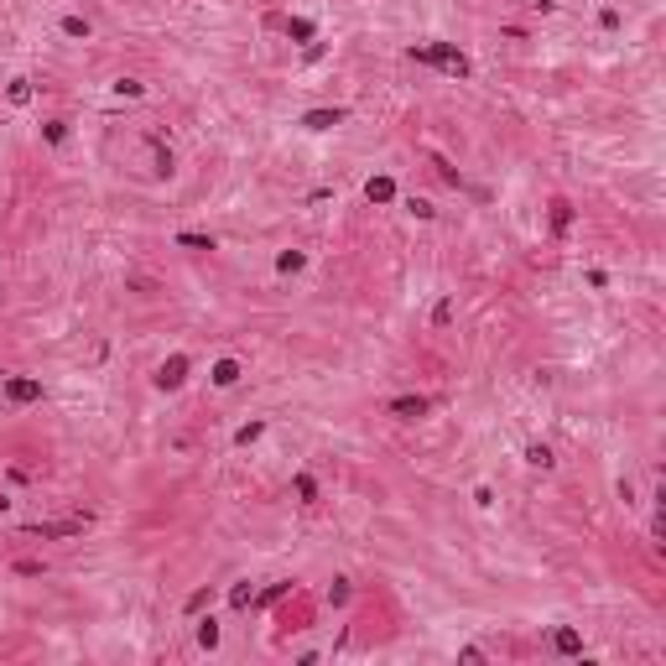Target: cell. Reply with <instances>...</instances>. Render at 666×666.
<instances>
[{
    "mask_svg": "<svg viewBox=\"0 0 666 666\" xmlns=\"http://www.w3.org/2000/svg\"><path fill=\"white\" fill-rule=\"evenodd\" d=\"M115 89H120L125 99H141V89H146V83H136V78H120V83H115Z\"/></svg>",
    "mask_w": 666,
    "mask_h": 666,
    "instance_id": "21",
    "label": "cell"
},
{
    "mask_svg": "<svg viewBox=\"0 0 666 666\" xmlns=\"http://www.w3.org/2000/svg\"><path fill=\"white\" fill-rule=\"evenodd\" d=\"M526 463H531V469H552L557 458H552V448H546V443H531L526 448Z\"/></svg>",
    "mask_w": 666,
    "mask_h": 666,
    "instance_id": "9",
    "label": "cell"
},
{
    "mask_svg": "<svg viewBox=\"0 0 666 666\" xmlns=\"http://www.w3.org/2000/svg\"><path fill=\"white\" fill-rule=\"evenodd\" d=\"M302 125L307 130H333V125H344V110H307Z\"/></svg>",
    "mask_w": 666,
    "mask_h": 666,
    "instance_id": "7",
    "label": "cell"
},
{
    "mask_svg": "<svg viewBox=\"0 0 666 666\" xmlns=\"http://www.w3.org/2000/svg\"><path fill=\"white\" fill-rule=\"evenodd\" d=\"M552 651H557V656H578V651H583V635H578L573 625H557V630H552Z\"/></svg>",
    "mask_w": 666,
    "mask_h": 666,
    "instance_id": "6",
    "label": "cell"
},
{
    "mask_svg": "<svg viewBox=\"0 0 666 666\" xmlns=\"http://www.w3.org/2000/svg\"><path fill=\"white\" fill-rule=\"evenodd\" d=\"M6 99H11V105H31V78H11Z\"/></svg>",
    "mask_w": 666,
    "mask_h": 666,
    "instance_id": "11",
    "label": "cell"
},
{
    "mask_svg": "<svg viewBox=\"0 0 666 666\" xmlns=\"http://www.w3.org/2000/svg\"><path fill=\"white\" fill-rule=\"evenodd\" d=\"M229 604H235V609H245V604H250V583H240V588L229 593Z\"/></svg>",
    "mask_w": 666,
    "mask_h": 666,
    "instance_id": "25",
    "label": "cell"
},
{
    "mask_svg": "<svg viewBox=\"0 0 666 666\" xmlns=\"http://www.w3.org/2000/svg\"><path fill=\"white\" fill-rule=\"evenodd\" d=\"M287 37H297V42H312V21H302V16H292V21H287Z\"/></svg>",
    "mask_w": 666,
    "mask_h": 666,
    "instance_id": "14",
    "label": "cell"
},
{
    "mask_svg": "<svg viewBox=\"0 0 666 666\" xmlns=\"http://www.w3.org/2000/svg\"><path fill=\"white\" fill-rule=\"evenodd\" d=\"M198 645H204V651H213V645H219V625H213V620L198 625Z\"/></svg>",
    "mask_w": 666,
    "mask_h": 666,
    "instance_id": "13",
    "label": "cell"
},
{
    "mask_svg": "<svg viewBox=\"0 0 666 666\" xmlns=\"http://www.w3.org/2000/svg\"><path fill=\"white\" fill-rule=\"evenodd\" d=\"M432 323H438V328L453 323V302H438V307H432Z\"/></svg>",
    "mask_w": 666,
    "mask_h": 666,
    "instance_id": "22",
    "label": "cell"
},
{
    "mask_svg": "<svg viewBox=\"0 0 666 666\" xmlns=\"http://www.w3.org/2000/svg\"><path fill=\"white\" fill-rule=\"evenodd\" d=\"M204 604H208V588H193V593H188V614H198Z\"/></svg>",
    "mask_w": 666,
    "mask_h": 666,
    "instance_id": "23",
    "label": "cell"
},
{
    "mask_svg": "<svg viewBox=\"0 0 666 666\" xmlns=\"http://www.w3.org/2000/svg\"><path fill=\"white\" fill-rule=\"evenodd\" d=\"M42 136H47V141H53V146H58L63 136H68V120H47V130H42Z\"/></svg>",
    "mask_w": 666,
    "mask_h": 666,
    "instance_id": "20",
    "label": "cell"
},
{
    "mask_svg": "<svg viewBox=\"0 0 666 666\" xmlns=\"http://www.w3.org/2000/svg\"><path fill=\"white\" fill-rule=\"evenodd\" d=\"M6 396L16 406H31V401H42V380H26V375H6Z\"/></svg>",
    "mask_w": 666,
    "mask_h": 666,
    "instance_id": "3",
    "label": "cell"
},
{
    "mask_svg": "<svg viewBox=\"0 0 666 666\" xmlns=\"http://www.w3.org/2000/svg\"><path fill=\"white\" fill-rule=\"evenodd\" d=\"M89 526V515H73V521H37V526H26V536H78V531Z\"/></svg>",
    "mask_w": 666,
    "mask_h": 666,
    "instance_id": "2",
    "label": "cell"
},
{
    "mask_svg": "<svg viewBox=\"0 0 666 666\" xmlns=\"http://www.w3.org/2000/svg\"><path fill=\"white\" fill-rule=\"evenodd\" d=\"M0 375H6V370H0Z\"/></svg>",
    "mask_w": 666,
    "mask_h": 666,
    "instance_id": "27",
    "label": "cell"
},
{
    "mask_svg": "<svg viewBox=\"0 0 666 666\" xmlns=\"http://www.w3.org/2000/svg\"><path fill=\"white\" fill-rule=\"evenodd\" d=\"M364 198H370V204H391V198H396V182H391V177H370V182H364Z\"/></svg>",
    "mask_w": 666,
    "mask_h": 666,
    "instance_id": "8",
    "label": "cell"
},
{
    "mask_svg": "<svg viewBox=\"0 0 666 666\" xmlns=\"http://www.w3.org/2000/svg\"><path fill=\"white\" fill-rule=\"evenodd\" d=\"M0 510H6V500H0Z\"/></svg>",
    "mask_w": 666,
    "mask_h": 666,
    "instance_id": "26",
    "label": "cell"
},
{
    "mask_svg": "<svg viewBox=\"0 0 666 666\" xmlns=\"http://www.w3.org/2000/svg\"><path fill=\"white\" fill-rule=\"evenodd\" d=\"M276 265H281V271H302V265H307V255H302V250H287V255H281Z\"/></svg>",
    "mask_w": 666,
    "mask_h": 666,
    "instance_id": "19",
    "label": "cell"
},
{
    "mask_svg": "<svg viewBox=\"0 0 666 666\" xmlns=\"http://www.w3.org/2000/svg\"><path fill=\"white\" fill-rule=\"evenodd\" d=\"M260 432H265V422H245V427L235 432V443H240V448H250V443L260 438Z\"/></svg>",
    "mask_w": 666,
    "mask_h": 666,
    "instance_id": "16",
    "label": "cell"
},
{
    "mask_svg": "<svg viewBox=\"0 0 666 666\" xmlns=\"http://www.w3.org/2000/svg\"><path fill=\"white\" fill-rule=\"evenodd\" d=\"M177 245H182V250H213V240H208V235H188V229L177 235Z\"/></svg>",
    "mask_w": 666,
    "mask_h": 666,
    "instance_id": "17",
    "label": "cell"
},
{
    "mask_svg": "<svg viewBox=\"0 0 666 666\" xmlns=\"http://www.w3.org/2000/svg\"><path fill=\"white\" fill-rule=\"evenodd\" d=\"M63 37H89V21L83 16H63Z\"/></svg>",
    "mask_w": 666,
    "mask_h": 666,
    "instance_id": "15",
    "label": "cell"
},
{
    "mask_svg": "<svg viewBox=\"0 0 666 666\" xmlns=\"http://www.w3.org/2000/svg\"><path fill=\"white\" fill-rule=\"evenodd\" d=\"M16 573H21V578H37V573H42V562H31V557H21V562H16Z\"/></svg>",
    "mask_w": 666,
    "mask_h": 666,
    "instance_id": "24",
    "label": "cell"
},
{
    "mask_svg": "<svg viewBox=\"0 0 666 666\" xmlns=\"http://www.w3.org/2000/svg\"><path fill=\"white\" fill-rule=\"evenodd\" d=\"M391 416H401V422L427 416V396H396V401H391Z\"/></svg>",
    "mask_w": 666,
    "mask_h": 666,
    "instance_id": "5",
    "label": "cell"
},
{
    "mask_svg": "<svg viewBox=\"0 0 666 666\" xmlns=\"http://www.w3.org/2000/svg\"><path fill=\"white\" fill-rule=\"evenodd\" d=\"M568 224H573V204H562V198H557V204H552V229L562 235Z\"/></svg>",
    "mask_w": 666,
    "mask_h": 666,
    "instance_id": "12",
    "label": "cell"
},
{
    "mask_svg": "<svg viewBox=\"0 0 666 666\" xmlns=\"http://www.w3.org/2000/svg\"><path fill=\"white\" fill-rule=\"evenodd\" d=\"M182 380H188V354H172V359L157 370V386H162V391H177Z\"/></svg>",
    "mask_w": 666,
    "mask_h": 666,
    "instance_id": "4",
    "label": "cell"
},
{
    "mask_svg": "<svg viewBox=\"0 0 666 666\" xmlns=\"http://www.w3.org/2000/svg\"><path fill=\"white\" fill-rule=\"evenodd\" d=\"M411 58H416V63H432V68H443V73H453V78H469V58H463L458 47H448V42L411 47Z\"/></svg>",
    "mask_w": 666,
    "mask_h": 666,
    "instance_id": "1",
    "label": "cell"
},
{
    "mask_svg": "<svg viewBox=\"0 0 666 666\" xmlns=\"http://www.w3.org/2000/svg\"><path fill=\"white\" fill-rule=\"evenodd\" d=\"M297 495L312 505V500H318V479H312V474H297Z\"/></svg>",
    "mask_w": 666,
    "mask_h": 666,
    "instance_id": "18",
    "label": "cell"
},
{
    "mask_svg": "<svg viewBox=\"0 0 666 666\" xmlns=\"http://www.w3.org/2000/svg\"><path fill=\"white\" fill-rule=\"evenodd\" d=\"M235 380H240V364H235V359H219V364H213V386H235Z\"/></svg>",
    "mask_w": 666,
    "mask_h": 666,
    "instance_id": "10",
    "label": "cell"
}]
</instances>
